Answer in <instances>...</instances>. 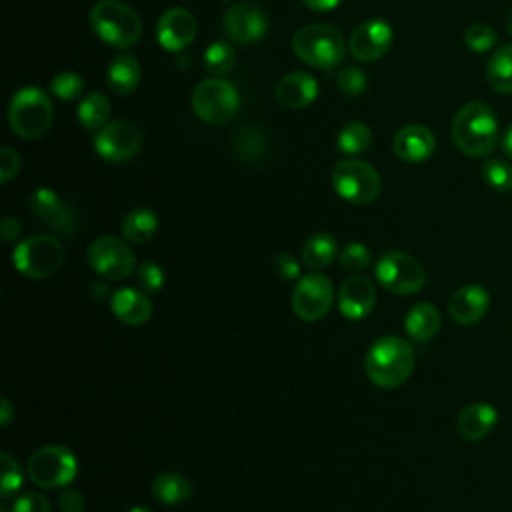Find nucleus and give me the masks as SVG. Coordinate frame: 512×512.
Wrapping results in <instances>:
<instances>
[{"mask_svg": "<svg viewBox=\"0 0 512 512\" xmlns=\"http://www.w3.org/2000/svg\"><path fill=\"white\" fill-rule=\"evenodd\" d=\"M454 146L472 158L488 156L498 144V120L494 110L480 100L466 102L452 118Z\"/></svg>", "mask_w": 512, "mask_h": 512, "instance_id": "f257e3e1", "label": "nucleus"}, {"mask_svg": "<svg viewBox=\"0 0 512 512\" xmlns=\"http://www.w3.org/2000/svg\"><path fill=\"white\" fill-rule=\"evenodd\" d=\"M414 370V348L408 340L388 334L376 338L364 354V372L380 388L402 386Z\"/></svg>", "mask_w": 512, "mask_h": 512, "instance_id": "f03ea898", "label": "nucleus"}, {"mask_svg": "<svg viewBox=\"0 0 512 512\" xmlns=\"http://www.w3.org/2000/svg\"><path fill=\"white\" fill-rule=\"evenodd\" d=\"M90 26L102 42L114 48H130L142 36L140 16L118 0L96 2L90 10Z\"/></svg>", "mask_w": 512, "mask_h": 512, "instance_id": "7ed1b4c3", "label": "nucleus"}, {"mask_svg": "<svg viewBox=\"0 0 512 512\" xmlns=\"http://www.w3.org/2000/svg\"><path fill=\"white\" fill-rule=\"evenodd\" d=\"M292 48L302 62L320 70L336 68L346 54L342 34L328 24H308L300 28L292 38Z\"/></svg>", "mask_w": 512, "mask_h": 512, "instance_id": "20e7f679", "label": "nucleus"}, {"mask_svg": "<svg viewBox=\"0 0 512 512\" xmlns=\"http://www.w3.org/2000/svg\"><path fill=\"white\" fill-rule=\"evenodd\" d=\"M64 260V248L52 234L28 236L12 250L14 268L30 280H44L54 276L62 268Z\"/></svg>", "mask_w": 512, "mask_h": 512, "instance_id": "39448f33", "label": "nucleus"}, {"mask_svg": "<svg viewBox=\"0 0 512 512\" xmlns=\"http://www.w3.org/2000/svg\"><path fill=\"white\" fill-rule=\"evenodd\" d=\"M52 102L44 90L26 86L14 92L8 104L10 128L22 138H40L52 126Z\"/></svg>", "mask_w": 512, "mask_h": 512, "instance_id": "423d86ee", "label": "nucleus"}, {"mask_svg": "<svg viewBox=\"0 0 512 512\" xmlns=\"http://www.w3.org/2000/svg\"><path fill=\"white\" fill-rule=\"evenodd\" d=\"M76 474V456L60 444H46L38 448L26 462V476L38 488H66Z\"/></svg>", "mask_w": 512, "mask_h": 512, "instance_id": "0eeeda50", "label": "nucleus"}, {"mask_svg": "<svg viewBox=\"0 0 512 512\" xmlns=\"http://www.w3.org/2000/svg\"><path fill=\"white\" fill-rule=\"evenodd\" d=\"M332 188L346 202L368 204L380 196L382 178L370 164L356 158H344L334 164Z\"/></svg>", "mask_w": 512, "mask_h": 512, "instance_id": "6e6552de", "label": "nucleus"}, {"mask_svg": "<svg viewBox=\"0 0 512 512\" xmlns=\"http://www.w3.org/2000/svg\"><path fill=\"white\" fill-rule=\"evenodd\" d=\"M190 102L198 118L208 124L220 126L236 116L240 96L232 82L222 78H208L194 86Z\"/></svg>", "mask_w": 512, "mask_h": 512, "instance_id": "1a4fd4ad", "label": "nucleus"}, {"mask_svg": "<svg viewBox=\"0 0 512 512\" xmlns=\"http://www.w3.org/2000/svg\"><path fill=\"white\" fill-rule=\"evenodd\" d=\"M378 284L398 296L416 294L426 284V272L422 264L406 252L388 250L384 252L374 268Z\"/></svg>", "mask_w": 512, "mask_h": 512, "instance_id": "9d476101", "label": "nucleus"}, {"mask_svg": "<svg viewBox=\"0 0 512 512\" xmlns=\"http://www.w3.org/2000/svg\"><path fill=\"white\" fill-rule=\"evenodd\" d=\"M88 264L98 276L116 282L136 270V256L124 238L100 236L88 248Z\"/></svg>", "mask_w": 512, "mask_h": 512, "instance_id": "9b49d317", "label": "nucleus"}, {"mask_svg": "<svg viewBox=\"0 0 512 512\" xmlns=\"http://www.w3.org/2000/svg\"><path fill=\"white\" fill-rule=\"evenodd\" d=\"M334 304V286L328 276L310 272L298 278L292 290V310L304 322L324 318Z\"/></svg>", "mask_w": 512, "mask_h": 512, "instance_id": "f8f14e48", "label": "nucleus"}, {"mask_svg": "<svg viewBox=\"0 0 512 512\" xmlns=\"http://www.w3.org/2000/svg\"><path fill=\"white\" fill-rule=\"evenodd\" d=\"M142 148V132L128 120H112L94 136V150L106 162H128Z\"/></svg>", "mask_w": 512, "mask_h": 512, "instance_id": "ddd939ff", "label": "nucleus"}, {"mask_svg": "<svg viewBox=\"0 0 512 512\" xmlns=\"http://www.w3.org/2000/svg\"><path fill=\"white\" fill-rule=\"evenodd\" d=\"M30 210L38 216V220L48 226L50 230L62 234V236H74L78 228V216L76 210L64 202L54 190L50 188H38L32 192Z\"/></svg>", "mask_w": 512, "mask_h": 512, "instance_id": "4468645a", "label": "nucleus"}, {"mask_svg": "<svg viewBox=\"0 0 512 512\" xmlns=\"http://www.w3.org/2000/svg\"><path fill=\"white\" fill-rule=\"evenodd\" d=\"M222 30L232 42L252 44L266 34L268 20L258 6L236 2L222 16Z\"/></svg>", "mask_w": 512, "mask_h": 512, "instance_id": "2eb2a0df", "label": "nucleus"}, {"mask_svg": "<svg viewBox=\"0 0 512 512\" xmlns=\"http://www.w3.org/2000/svg\"><path fill=\"white\" fill-rule=\"evenodd\" d=\"M392 44V28L380 18L362 22L350 36L348 48L360 62H374L382 58Z\"/></svg>", "mask_w": 512, "mask_h": 512, "instance_id": "dca6fc26", "label": "nucleus"}, {"mask_svg": "<svg viewBox=\"0 0 512 512\" xmlns=\"http://www.w3.org/2000/svg\"><path fill=\"white\" fill-rule=\"evenodd\" d=\"M196 36V18L186 8H168L156 22V40L168 52L184 50Z\"/></svg>", "mask_w": 512, "mask_h": 512, "instance_id": "f3484780", "label": "nucleus"}, {"mask_svg": "<svg viewBox=\"0 0 512 512\" xmlns=\"http://www.w3.org/2000/svg\"><path fill=\"white\" fill-rule=\"evenodd\" d=\"M376 304L374 282L366 276H350L338 290V310L348 320L366 318Z\"/></svg>", "mask_w": 512, "mask_h": 512, "instance_id": "a211bd4d", "label": "nucleus"}, {"mask_svg": "<svg viewBox=\"0 0 512 512\" xmlns=\"http://www.w3.org/2000/svg\"><path fill=\"white\" fill-rule=\"evenodd\" d=\"M490 308V294L480 284H466L458 288L448 302V314L454 322L470 326L480 322Z\"/></svg>", "mask_w": 512, "mask_h": 512, "instance_id": "6ab92c4d", "label": "nucleus"}, {"mask_svg": "<svg viewBox=\"0 0 512 512\" xmlns=\"http://www.w3.org/2000/svg\"><path fill=\"white\" fill-rule=\"evenodd\" d=\"M392 148L404 162H424L434 154L436 138L430 128L422 124H406L394 134Z\"/></svg>", "mask_w": 512, "mask_h": 512, "instance_id": "aec40b11", "label": "nucleus"}, {"mask_svg": "<svg viewBox=\"0 0 512 512\" xmlns=\"http://www.w3.org/2000/svg\"><path fill=\"white\" fill-rule=\"evenodd\" d=\"M498 422V412L488 402H474L464 406L456 416V432L466 442H478L486 438Z\"/></svg>", "mask_w": 512, "mask_h": 512, "instance_id": "412c9836", "label": "nucleus"}, {"mask_svg": "<svg viewBox=\"0 0 512 512\" xmlns=\"http://www.w3.org/2000/svg\"><path fill=\"white\" fill-rule=\"evenodd\" d=\"M110 308L112 314L128 326H142L152 316V300L144 290L136 288L114 290L110 298Z\"/></svg>", "mask_w": 512, "mask_h": 512, "instance_id": "4be33fe9", "label": "nucleus"}, {"mask_svg": "<svg viewBox=\"0 0 512 512\" xmlns=\"http://www.w3.org/2000/svg\"><path fill=\"white\" fill-rule=\"evenodd\" d=\"M276 100L292 110L310 106L318 96V82L306 72H290L276 84Z\"/></svg>", "mask_w": 512, "mask_h": 512, "instance_id": "5701e85b", "label": "nucleus"}, {"mask_svg": "<svg viewBox=\"0 0 512 512\" xmlns=\"http://www.w3.org/2000/svg\"><path fill=\"white\" fill-rule=\"evenodd\" d=\"M442 326V316L438 308L430 302L414 304L404 316V330L410 340L414 342H428L432 340Z\"/></svg>", "mask_w": 512, "mask_h": 512, "instance_id": "b1692460", "label": "nucleus"}, {"mask_svg": "<svg viewBox=\"0 0 512 512\" xmlns=\"http://www.w3.org/2000/svg\"><path fill=\"white\" fill-rule=\"evenodd\" d=\"M140 74H142V70H140L138 60L132 54H120L110 60V64L106 68V82L114 94L124 96V94H130L138 86Z\"/></svg>", "mask_w": 512, "mask_h": 512, "instance_id": "393cba45", "label": "nucleus"}, {"mask_svg": "<svg viewBox=\"0 0 512 512\" xmlns=\"http://www.w3.org/2000/svg\"><path fill=\"white\" fill-rule=\"evenodd\" d=\"M152 496L164 506H178L192 496V484L178 472H162L152 482Z\"/></svg>", "mask_w": 512, "mask_h": 512, "instance_id": "a878e982", "label": "nucleus"}, {"mask_svg": "<svg viewBox=\"0 0 512 512\" xmlns=\"http://www.w3.org/2000/svg\"><path fill=\"white\" fill-rule=\"evenodd\" d=\"M338 254V240L330 232L312 234L302 246V264L310 270L328 268Z\"/></svg>", "mask_w": 512, "mask_h": 512, "instance_id": "bb28decb", "label": "nucleus"}, {"mask_svg": "<svg viewBox=\"0 0 512 512\" xmlns=\"http://www.w3.org/2000/svg\"><path fill=\"white\" fill-rule=\"evenodd\" d=\"M158 214L150 208H134L122 220V238L132 244H144L158 232Z\"/></svg>", "mask_w": 512, "mask_h": 512, "instance_id": "cd10ccee", "label": "nucleus"}, {"mask_svg": "<svg viewBox=\"0 0 512 512\" xmlns=\"http://www.w3.org/2000/svg\"><path fill=\"white\" fill-rule=\"evenodd\" d=\"M488 86L498 94H512V44H504L492 52L486 64Z\"/></svg>", "mask_w": 512, "mask_h": 512, "instance_id": "c85d7f7f", "label": "nucleus"}, {"mask_svg": "<svg viewBox=\"0 0 512 512\" xmlns=\"http://www.w3.org/2000/svg\"><path fill=\"white\" fill-rule=\"evenodd\" d=\"M108 118H110V102L104 94L92 92L80 100L78 120L86 130L98 132L108 124Z\"/></svg>", "mask_w": 512, "mask_h": 512, "instance_id": "c756f323", "label": "nucleus"}, {"mask_svg": "<svg viewBox=\"0 0 512 512\" xmlns=\"http://www.w3.org/2000/svg\"><path fill=\"white\" fill-rule=\"evenodd\" d=\"M372 144V130L364 122H348L336 136V148L342 154H360Z\"/></svg>", "mask_w": 512, "mask_h": 512, "instance_id": "7c9ffc66", "label": "nucleus"}, {"mask_svg": "<svg viewBox=\"0 0 512 512\" xmlns=\"http://www.w3.org/2000/svg\"><path fill=\"white\" fill-rule=\"evenodd\" d=\"M234 62H236V52H234V48H232L228 42H224V40L212 42V44L206 48V52H204V66H206V70H208L210 74H214V76H222V74L230 72L232 66H234Z\"/></svg>", "mask_w": 512, "mask_h": 512, "instance_id": "2f4dec72", "label": "nucleus"}, {"mask_svg": "<svg viewBox=\"0 0 512 512\" xmlns=\"http://www.w3.org/2000/svg\"><path fill=\"white\" fill-rule=\"evenodd\" d=\"M482 180L494 192H510L512 190V164L502 158H490L482 164Z\"/></svg>", "mask_w": 512, "mask_h": 512, "instance_id": "473e14b6", "label": "nucleus"}, {"mask_svg": "<svg viewBox=\"0 0 512 512\" xmlns=\"http://www.w3.org/2000/svg\"><path fill=\"white\" fill-rule=\"evenodd\" d=\"M0 460H2L0 494H2V498H10V496H14L22 488L24 472H22L18 460L12 454H8V452H2Z\"/></svg>", "mask_w": 512, "mask_h": 512, "instance_id": "72a5a7b5", "label": "nucleus"}, {"mask_svg": "<svg viewBox=\"0 0 512 512\" xmlns=\"http://www.w3.org/2000/svg\"><path fill=\"white\" fill-rule=\"evenodd\" d=\"M496 42H498V34L494 32L492 26H486V24H472L464 32L466 48L478 54L494 50Z\"/></svg>", "mask_w": 512, "mask_h": 512, "instance_id": "f704fd0d", "label": "nucleus"}, {"mask_svg": "<svg viewBox=\"0 0 512 512\" xmlns=\"http://www.w3.org/2000/svg\"><path fill=\"white\" fill-rule=\"evenodd\" d=\"M84 90V80L76 72H60L50 80V92L60 100H76Z\"/></svg>", "mask_w": 512, "mask_h": 512, "instance_id": "c9c22d12", "label": "nucleus"}, {"mask_svg": "<svg viewBox=\"0 0 512 512\" xmlns=\"http://www.w3.org/2000/svg\"><path fill=\"white\" fill-rule=\"evenodd\" d=\"M370 250L362 244V242H348L340 252H338V260L342 264V268L350 270V272H362L370 266Z\"/></svg>", "mask_w": 512, "mask_h": 512, "instance_id": "e433bc0d", "label": "nucleus"}, {"mask_svg": "<svg viewBox=\"0 0 512 512\" xmlns=\"http://www.w3.org/2000/svg\"><path fill=\"white\" fill-rule=\"evenodd\" d=\"M336 84H338L342 94L358 96V94L364 92V88L368 84V78H366V74L360 68L344 66V68H340V72L336 76Z\"/></svg>", "mask_w": 512, "mask_h": 512, "instance_id": "4c0bfd02", "label": "nucleus"}, {"mask_svg": "<svg viewBox=\"0 0 512 512\" xmlns=\"http://www.w3.org/2000/svg\"><path fill=\"white\" fill-rule=\"evenodd\" d=\"M136 280H138V286L146 294H154V292H158L164 286V270L156 262L144 260L136 268Z\"/></svg>", "mask_w": 512, "mask_h": 512, "instance_id": "58836bf2", "label": "nucleus"}, {"mask_svg": "<svg viewBox=\"0 0 512 512\" xmlns=\"http://www.w3.org/2000/svg\"><path fill=\"white\" fill-rule=\"evenodd\" d=\"M10 512H50V502L40 492H24L16 496Z\"/></svg>", "mask_w": 512, "mask_h": 512, "instance_id": "ea45409f", "label": "nucleus"}, {"mask_svg": "<svg viewBox=\"0 0 512 512\" xmlns=\"http://www.w3.org/2000/svg\"><path fill=\"white\" fill-rule=\"evenodd\" d=\"M272 270L274 274L280 278V280H298L300 278V264L298 260L292 256V254H278L274 260H272Z\"/></svg>", "mask_w": 512, "mask_h": 512, "instance_id": "a19ab883", "label": "nucleus"}, {"mask_svg": "<svg viewBox=\"0 0 512 512\" xmlns=\"http://www.w3.org/2000/svg\"><path fill=\"white\" fill-rule=\"evenodd\" d=\"M20 170V156L10 146L0 148V182L8 184Z\"/></svg>", "mask_w": 512, "mask_h": 512, "instance_id": "79ce46f5", "label": "nucleus"}, {"mask_svg": "<svg viewBox=\"0 0 512 512\" xmlns=\"http://www.w3.org/2000/svg\"><path fill=\"white\" fill-rule=\"evenodd\" d=\"M58 510L60 512H82L84 510V496L76 488H64L58 494Z\"/></svg>", "mask_w": 512, "mask_h": 512, "instance_id": "37998d69", "label": "nucleus"}, {"mask_svg": "<svg viewBox=\"0 0 512 512\" xmlns=\"http://www.w3.org/2000/svg\"><path fill=\"white\" fill-rule=\"evenodd\" d=\"M252 144H262V138H260L258 132H254V130L244 132V134L240 136V142H238L240 154H242L244 158H258V156H260V148H262V146H252Z\"/></svg>", "mask_w": 512, "mask_h": 512, "instance_id": "c03bdc74", "label": "nucleus"}, {"mask_svg": "<svg viewBox=\"0 0 512 512\" xmlns=\"http://www.w3.org/2000/svg\"><path fill=\"white\" fill-rule=\"evenodd\" d=\"M0 234H2V240L4 242H14L20 234H22V224L18 218L14 216H6L0 224Z\"/></svg>", "mask_w": 512, "mask_h": 512, "instance_id": "a18cd8bd", "label": "nucleus"}, {"mask_svg": "<svg viewBox=\"0 0 512 512\" xmlns=\"http://www.w3.org/2000/svg\"><path fill=\"white\" fill-rule=\"evenodd\" d=\"M88 292H90V296H92L94 300H98V302H102V300H106V298L110 300V298H112V292H110V280H106V278L96 280L94 284H90Z\"/></svg>", "mask_w": 512, "mask_h": 512, "instance_id": "49530a36", "label": "nucleus"}, {"mask_svg": "<svg viewBox=\"0 0 512 512\" xmlns=\"http://www.w3.org/2000/svg\"><path fill=\"white\" fill-rule=\"evenodd\" d=\"M310 10L314 12H328L332 8H336L342 0H302Z\"/></svg>", "mask_w": 512, "mask_h": 512, "instance_id": "de8ad7c7", "label": "nucleus"}, {"mask_svg": "<svg viewBox=\"0 0 512 512\" xmlns=\"http://www.w3.org/2000/svg\"><path fill=\"white\" fill-rule=\"evenodd\" d=\"M0 414H2V426H4V428L10 426V422H12V418H14V408H12L10 400L2 398V402H0Z\"/></svg>", "mask_w": 512, "mask_h": 512, "instance_id": "09e8293b", "label": "nucleus"}, {"mask_svg": "<svg viewBox=\"0 0 512 512\" xmlns=\"http://www.w3.org/2000/svg\"><path fill=\"white\" fill-rule=\"evenodd\" d=\"M500 144H502L504 156L512 160V122H510L508 128L504 130V134H502V138H500Z\"/></svg>", "mask_w": 512, "mask_h": 512, "instance_id": "8fccbe9b", "label": "nucleus"}, {"mask_svg": "<svg viewBox=\"0 0 512 512\" xmlns=\"http://www.w3.org/2000/svg\"><path fill=\"white\" fill-rule=\"evenodd\" d=\"M506 30H508V34L512 36V8H510V12H508V16H506Z\"/></svg>", "mask_w": 512, "mask_h": 512, "instance_id": "3c124183", "label": "nucleus"}, {"mask_svg": "<svg viewBox=\"0 0 512 512\" xmlns=\"http://www.w3.org/2000/svg\"><path fill=\"white\" fill-rule=\"evenodd\" d=\"M128 512H152V510L146 508V506H134V508H130Z\"/></svg>", "mask_w": 512, "mask_h": 512, "instance_id": "603ef678", "label": "nucleus"}, {"mask_svg": "<svg viewBox=\"0 0 512 512\" xmlns=\"http://www.w3.org/2000/svg\"><path fill=\"white\" fill-rule=\"evenodd\" d=\"M0 512H10V510H6V508H2V510H0Z\"/></svg>", "mask_w": 512, "mask_h": 512, "instance_id": "864d4df0", "label": "nucleus"}]
</instances>
